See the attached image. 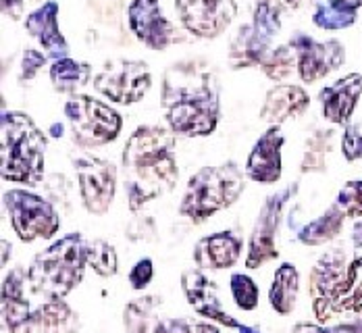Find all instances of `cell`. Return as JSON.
<instances>
[{"label": "cell", "instance_id": "obj_1", "mask_svg": "<svg viewBox=\"0 0 362 333\" xmlns=\"http://www.w3.org/2000/svg\"><path fill=\"white\" fill-rule=\"evenodd\" d=\"M163 107L175 134L187 138L211 136L218 125V79L204 61H181L169 67L163 81Z\"/></svg>", "mask_w": 362, "mask_h": 333}, {"label": "cell", "instance_id": "obj_2", "mask_svg": "<svg viewBox=\"0 0 362 333\" xmlns=\"http://www.w3.org/2000/svg\"><path fill=\"white\" fill-rule=\"evenodd\" d=\"M125 194L132 211L173 189L180 177L175 160V132L144 125L138 127L123 148Z\"/></svg>", "mask_w": 362, "mask_h": 333}, {"label": "cell", "instance_id": "obj_3", "mask_svg": "<svg viewBox=\"0 0 362 333\" xmlns=\"http://www.w3.org/2000/svg\"><path fill=\"white\" fill-rule=\"evenodd\" d=\"M0 173L4 182L37 185L44 177L46 136L25 112L4 111L0 123Z\"/></svg>", "mask_w": 362, "mask_h": 333}, {"label": "cell", "instance_id": "obj_4", "mask_svg": "<svg viewBox=\"0 0 362 333\" xmlns=\"http://www.w3.org/2000/svg\"><path fill=\"white\" fill-rule=\"evenodd\" d=\"M86 267V240L81 233H67L36 255L28 269V281L37 294H44L48 300H59L81 281Z\"/></svg>", "mask_w": 362, "mask_h": 333}, {"label": "cell", "instance_id": "obj_5", "mask_svg": "<svg viewBox=\"0 0 362 333\" xmlns=\"http://www.w3.org/2000/svg\"><path fill=\"white\" fill-rule=\"evenodd\" d=\"M244 187V173L235 163L202 167L187 182L180 213L194 223L206 221L215 213L231 206L242 196Z\"/></svg>", "mask_w": 362, "mask_h": 333}, {"label": "cell", "instance_id": "obj_6", "mask_svg": "<svg viewBox=\"0 0 362 333\" xmlns=\"http://www.w3.org/2000/svg\"><path fill=\"white\" fill-rule=\"evenodd\" d=\"M65 117L71 125L73 140L81 148H98L117 140L123 127L121 115L107 103L92 96H71L65 105Z\"/></svg>", "mask_w": 362, "mask_h": 333}, {"label": "cell", "instance_id": "obj_7", "mask_svg": "<svg viewBox=\"0 0 362 333\" xmlns=\"http://www.w3.org/2000/svg\"><path fill=\"white\" fill-rule=\"evenodd\" d=\"M2 202L21 242L50 240L61 227V217L54 206L28 189H8L2 196Z\"/></svg>", "mask_w": 362, "mask_h": 333}, {"label": "cell", "instance_id": "obj_8", "mask_svg": "<svg viewBox=\"0 0 362 333\" xmlns=\"http://www.w3.org/2000/svg\"><path fill=\"white\" fill-rule=\"evenodd\" d=\"M98 94L117 105H136L152 88V74L144 61H112L94 77Z\"/></svg>", "mask_w": 362, "mask_h": 333}, {"label": "cell", "instance_id": "obj_9", "mask_svg": "<svg viewBox=\"0 0 362 333\" xmlns=\"http://www.w3.org/2000/svg\"><path fill=\"white\" fill-rule=\"evenodd\" d=\"M296 189H298V184H291L286 189H281L264 200V204L256 217V223H254L250 242H248V257H246L248 269H258L264 262L279 257V250H277L279 219H281L284 206L288 204L291 194H296Z\"/></svg>", "mask_w": 362, "mask_h": 333}, {"label": "cell", "instance_id": "obj_10", "mask_svg": "<svg viewBox=\"0 0 362 333\" xmlns=\"http://www.w3.org/2000/svg\"><path fill=\"white\" fill-rule=\"evenodd\" d=\"M75 173L83 206L92 215H107L115 200L117 169L109 160L98 156L75 158Z\"/></svg>", "mask_w": 362, "mask_h": 333}, {"label": "cell", "instance_id": "obj_11", "mask_svg": "<svg viewBox=\"0 0 362 333\" xmlns=\"http://www.w3.org/2000/svg\"><path fill=\"white\" fill-rule=\"evenodd\" d=\"M291 48L298 57V75L304 83H315L346 63V48L339 40H315L308 34H293Z\"/></svg>", "mask_w": 362, "mask_h": 333}, {"label": "cell", "instance_id": "obj_12", "mask_svg": "<svg viewBox=\"0 0 362 333\" xmlns=\"http://www.w3.org/2000/svg\"><path fill=\"white\" fill-rule=\"evenodd\" d=\"M181 25L196 37L221 36L238 15L235 0H175Z\"/></svg>", "mask_w": 362, "mask_h": 333}, {"label": "cell", "instance_id": "obj_13", "mask_svg": "<svg viewBox=\"0 0 362 333\" xmlns=\"http://www.w3.org/2000/svg\"><path fill=\"white\" fill-rule=\"evenodd\" d=\"M127 21L136 37L150 50H165L175 40V28L163 15L158 0H132Z\"/></svg>", "mask_w": 362, "mask_h": 333}, {"label": "cell", "instance_id": "obj_14", "mask_svg": "<svg viewBox=\"0 0 362 333\" xmlns=\"http://www.w3.org/2000/svg\"><path fill=\"white\" fill-rule=\"evenodd\" d=\"M181 288L183 294L187 298V304L204 319L209 321H217L221 325L229 327V329H240L242 323L238 319H233L231 315H227L221 306V298H218V288L213 279H209L202 271L198 269H189L181 275Z\"/></svg>", "mask_w": 362, "mask_h": 333}, {"label": "cell", "instance_id": "obj_15", "mask_svg": "<svg viewBox=\"0 0 362 333\" xmlns=\"http://www.w3.org/2000/svg\"><path fill=\"white\" fill-rule=\"evenodd\" d=\"M286 144L279 125H271L254 144L246 160V177L258 184H275L281 177V150Z\"/></svg>", "mask_w": 362, "mask_h": 333}, {"label": "cell", "instance_id": "obj_16", "mask_svg": "<svg viewBox=\"0 0 362 333\" xmlns=\"http://www.w3.org/2000/svg\"><path fill=\"white\" fill-rule=\"evenodd\" d=\"M362 98V75L348 74L321 90L323 117L333 125H348Z\"/></svg>", "mask_w": 362, "mask_h": 333}, {"label": "cell", "instance_id": "obj_17", "mask_svg": "<svg viewBox=\"0 0 362 333\" xmlns=\"http://www.w3.org/2000/svg\"><path fill=\"white\" fill-rule=\"evenodd\" d=\"M25 28H28V34L37 40V44L42 46L48 59L59 61V59L69 57L67 40L59 28V2L57 0H48L34 13H30Z\"/></svg>", "mask_w": 362, "mask_h": 333}, {"label": "cell", "instance_id": "obj_18", "mask_svg": "<svg viewBox=\"0 0 362 333\" xmlns=\"http://www.w3.org/2000/svg\"><path fill=\"white\" fill-rule=\"evenodd\" d=\"M310 96L304 88L293 83H279L267 92L260 109V119L269 125H281L284 121L300 117L308 109Z\"/></svg>", "mask_w": 362, "mask_h": 333}, {"label": "cell", "instance_id": "obj_19", "mask_svg": "<svg viewBox=\"0 0 362 333\" xmlns=\"http://www.w3.org/2000/svg\"><path fill=\"white\" fill-rule=\"evenodd\" d=\"M242 255V240L231 231H218L202 238L194 248V260L200 269H229Z\"/></svg>", "mask_w": 362, "mask_h": 333}, {"label": "cell", "instance_id": "obj_20", "mask_svg": "<svg viewBox=\"0 0 362 333\" xmlns=\"http://www.w3.org/2000/svg\"><path fill=\"white\" fill-rule=\"evenodd\" d=\"M271 40L260 30L250 25H242L229 46V65L231 69H246V67H260L267 54L271 52Z\"/></svg>", "mask_w": 362, "mask_h": 333}, {"label": "cell", "instance_id": "obj_21", "mask_svg": "<svg viewBox=\"0 0 362 333\" xmlns=\"http://www.w3.org/2000/svg\"><path fill=\"white\" fill-rule=\"evenodd\" d=\"M25 273L23 269H13L2 281V317L11 332H19L32 317L30 304L23 296Z\"/></svg>", "mask_w": 362, "mask_h": 333}, {"label": "cell", "instance_id": "obj_22", "mask_svg": "<svg viewBox=\"0 0 362 333\" xmlns=\"http://www.w3.org/2000/svg\"><path fill=\"white\" fill-rule=\"evenodd\" d=\"M127 333H171L169 321L156 315V298H142L125 306L123 317Z\"/></svg>", "mask_w": 362, "mask_h": 333}, {"label": "cell", "instance_id": "obj_23", "mask_svg": "<svg viewBox=\"0 0 362 333\" xmlns=\"http://www.w3.org/2000/svg\"><path fill=\"white\" fill-rule=\"evenodd\" d=\"M298 288H300V275L298 269L291 262H284L273 277L271 290H269V302L271 308L279 315H290L298 300Z\"/></svg>", "mask_w": 362, "mask_h": 333}, {"label": "cell", "instance_id": "obj_24", "mask_svg": "<svg viewBox=\"0 0 362 333\" xmlns=\"http://www.w3.org/2000/svg\"><path fill=\"white\" fill-rule=\"evenodd\" d=\"M346 215L337 204H331L321 217L315 221L306 223L304 227L298 229V240L306 246H321L331 242L344 227Z\"/></svg>", "mask_w": 362, "mask_h": 333}, {"label": "cell", "instance_id": "obj_25", "mask_svg": "<svg viewBox=\"0 0 362 333\" xmlns=\"http://www.w3.org/2000/svg\"><path fill=\"white\" fill-rule=\"evenodd\" d=\"M90 77H92V67L88 63L73 61L69 57L54 61V65L50 67V81L54 90L61 94L77 96V92L90 83Z\"/></svg>", "mask_w": 362, "mask_h": 333}, {"label": "cell", "instance_id": "obj_26", "mask_svg": "<svg viewBox=\"0 0 362 333\" xmlns=\"http://www.w3.org/2000/svg\"><path fill=\"white\" fill-rule=\"evenodd\" d=\"M75 325H77V321H75L71 308L59 298V300H50L46 306L36 310L23 327H40V333H44V329L61 333L71 332L75 329Z\"/></svg>", "mask_w": 362, "mask_h": 333}, {"label": "cell", "instance_id": "obj_27", "mask_svg": "<svg viewBox=\"0 0 362 333\" xmlns=\"http://www.w3.org/2000/svg\"><path fill=\"white\" fill-rule=\"evenodd\" d=\"M356 17H358V11L354 8H346V6H339L331 0L327 2H319L315 6V13H313V23L319 28V30H325V32H337V30H348L356 23Z\"/></svg>", "mask_w": 362, "mask_h": 333}, {"label": "cell", "instance_id": "obj_28", "mask_svg": "<svg viewBox=\"0 0 362 333\" xmlns=\"http://www.w3.org/2000/svg\"><path fill=\"white\" fill-rule=\"evenodd\" d=\"M362 302V257L354 259L348 267V275L331 302V312L361 308Z\"/></svg>", "mask_w": 362, "mask_h": 333}, {"label": "cell", "instance_id": "obj_29", "mask_svg": "<svg viewBox=\"0 0 362 333\" xmlns=\"http://www.w3.org/2000/svg\"><path fill=\"white\" fill-rule=\"evenodd\" d=\"M260 69L273 81H281V79L290 77L293 71H298V57H296V50L291 48L290 42L284 46L271 48V52L262 61Z\"/></svg>", "mask_w": 362, "mask_h": 333}, {"label": "cell", "instance_id": "obj_30", "mask_svg": "<svg viewBox=\"0 0 362 333\" xmlns=\"http://www.w3.org/2000/svg\"><path fill=\"white\" fill-rule=\"evenodd\" d=\"M86 262L100 277H112L117 273V267H119L115 248L110 246L109 242H105V240L86 242Z\"/></svg>", "mask_w": 362, "mask_h": 333}, {"label": "cell", "instance_id": "obj_31", "mask_svg": "<svg viewBox=\"0 0 362 333\" xmlns=\"http://www.w3.org/2000/svg\"><path fill=\"white\" fill-rule=\"evenodd\" d=\"M331 140H333V129H329V132H315L310 136V140L306 142V150H304L302 173L325 171L327 154L331 152Z\"/></svg>", "mask_w": 362, "mask_h": 333}, {"label": "cell", "instance_id": "obj_32", "mask_svg": "<svg viewBox=\"0 0 362 333\" xmlns=\"http://www.w3.org/2000/svg\"><path fill=\"white\" fill-rule=\"evenodd\" d=\"M231 296L235 300L238 308L254 310L258 306V286L244 273L231 275Z\"/></svg>", "mask_w": 362, "mask_h": 333}, {"label": "cell", "instance_id": "obj_33", "mask_svg": "<svg viewBox=\"0 0 362 333\" xmlns=\"http://www.w3.org/2000/svg\"><path fill=\"white\" fill-rule=\"evenodd\" d=\"M335 204L344 211L346 217L350 219H361L362 217V180L346 182L344 187L337 194Z\"/></svg>", "mask_w": 362, "mask_h": 333}, {"label": "cell", "instance_id": "obj_34", "mask_svg": "<svg viewBox=\"0 0 362 333\" xmlns=\"http://www.w3.org/2000/svg\"><path fill=\"white\" fill-rule=\"evenodd\" d=\"M252 23L256 30H260L264 36L275 37L281 30V15H277L275 11H271L269 6L254 2V15Z\"/></svg>", "mask_w": 362, "mask_h": 333}, {"label": "cell", "instance_id": "obj_35", "mask_svg": "<svg viewBox=\"0 0 362 333\" xmlns=\"http://www.w3.org/2000/svg\"><path fill=\"white\" fill-rule=\"evenodd\" d=\"M341 152L348 163H356L362 158V127L348 123L341 136Z\"/></svg>", "mask_w": 362, "mask_h": 333}, {"label": "cell", "instance_id": "obj_36", "mask_svg": "<svg viewBox=\"0 0 362 333\" xmlns=\"http://www.w3.org/2000/svg\"><path fill=\"white\" fill-rule=\"evenodd\" d=\"M154 277V267H152V260L142 259L134 264V269L129 271V284L134 290H144L148 288V284L152 281Z\"/></svg>", "mask_w": 362, "mask_h": 333}, {"label": "cell", "instance_id": "obj_37", "mask_svg": "<svg viewBox=\"0 0 362 333\" xmlns=\"http://www.w3.org/2000/svg\"><path fill=\"white\" fill-rule=\"evenodd\" d=\"M46 52H37L34 48H30V50H25L23 52V63H21V79L25 81H30V79H34L36 74L46 65Z\"/></svg>", "mask_w": 362, "mask_h": 333}, {"label": "cell", "instance_id": "obj_38", "mask_svg": "<svg viewBox=\"0 0 362 333\" xmlns=\"http://www.w3.org/2000/svg\"><path fill=\"white\" fill-rule=\"evenodd\" d=\"M171 333H218V327L213 323H200L189 319H169Z\"/></svg>", "mask_w": 362, "mask_h": 333}, {"label": "cell", "instance_id": "obj_39", "mask_svg": "<svg viewBox=\"0 0 362 333\" xmlns=\"http://www.w3.org/2000/svg\"><path fill=\"white\" fill-rule=\"evenodd\" d=\"M254 2H260L264 6H269L271 11H275L277 15H286V13H291L300 6L302 0H254Z\"/></svg>", "mask_w": 362, "mask_h": 333}, {"label": "cell", "instance_id": "obj_40", "mask_svg": "<svg viewBox=\"0 0 362 333\" xmlns=\"http://www.w3.org/2000/svg\"><path fill=\"white\" fill-rule=\"evenodd\" d=\"M4 17H11L13 21H19L23 17V0H0Z\"/></svg>", "mask_w": 362, "mask_h": 333}, {"label": "cell", "instance_id": "obj_41", "mask_svg": "<svg viewBox=\"0 0 362 333\" xmlns=\"http://www.w3.org/2000/svg\"><path fill=\"white\" fill-rule=\"evenodd\" d=\"M291 333H335L333 329H327L321 325H315V323H298L293 325Z\"/></svg>", "mask_w": 362, "mask_h": 333}, {"label": "cell", "instance_id": "obj_42", "mask_svg": "<svg viewBox=\"0 0 362 333\" xmlns=\"http://www.w3.org/2000/svg\"><path fill=\"white\" fill-rule=\"evenodd\" d=\"M335 333H362V325L361 323H354V325H339L333 329Z\"/></svg>", "mask_w": 362, "mask_h": 333}, {"label": "cell", "instance_id": "obj_43", "mask_svg": "<svg viewBox=\"0 0 362 333\" xmlns=\"http://www.w3.org/2000/svg\"><path fill=\"white\" fill-rule=\"evenodd\" d=\"M331 2H335L339 6H346V8H354V11L362 8V0H331Z\"/></svg>", "mask_w": 362, "mask_h": 333}, {"label": "cell", "instance_id": "obj_44", "mask_svg": "<svg viewBox=\"0 0 362 333\" xmlns=\"http://www.w3.org/2000/svg\"><path fill=\"white\" fill-rule=\"evenodd\" d=\"M6 260H8V242L2 240V267L6 264Z\"/></svg>", "mask_w": 362, "mask_h": 333}, {"label": "cell", "instance_id": "obj_45", "mask_svg": "<svg viewBox=\"0 0 362 333\" xmlns=\"http://www.w3.org/2000/svg\"><path fill=\"white\" fill-rule=\"evenodd\" d=\"M238 333H262L260 329H256V327H248V325H242Z\"/></svg>", "mask_w": 362, "mask_h": 333}]
</instances>
